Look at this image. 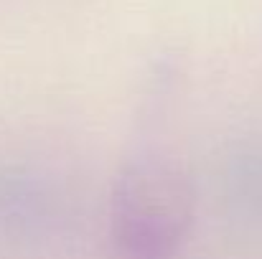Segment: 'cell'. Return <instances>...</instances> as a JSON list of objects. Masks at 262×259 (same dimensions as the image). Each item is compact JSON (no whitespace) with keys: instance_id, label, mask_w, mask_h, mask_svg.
Wrapping results in <instances>:
<instances>
[{"instance_id":"obj_1","label":"cell","mask_w":262,"mask_h":259,"mask_svg":"<svg viewBox=\"0 0 262 259\" xmlns=\"http://www.w3.org/2000/svg\"><path fill=\"white\" fill-rule=\"evenodd\" d=\"M193 191L183 168L158 153L125 163L112 191V242L122 259H173L188 231Z\"/></svg>"}]
</instances>
